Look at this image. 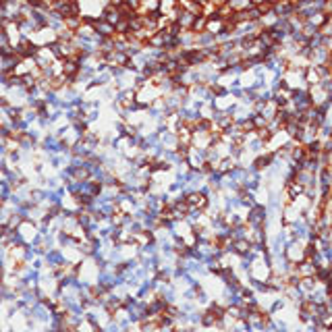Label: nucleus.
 <instances>
[{
  "mask_svg": "<svg viewBox=\"0 0 332 332\" xmlns=\"http://www.w3.org/2000/svg\"><path fill=\"white\" fill-rule=\"evenodd\" d=\"M124 2V0H108V4H112V6H120Z\"/></svg>",
  "mask_w": 332,
  "mask_h": 332,
  "instance_id": "nucleus-2",
  "label": "nucleus"
},
{
  "mask_svg": "<svg viewBox=\"0 0 332 332\" xmlns=\"http://www.w3.org/2000/svg\"><path fill=\"white\" fill-rule=\"evenodd\" d=\"M228 4L232 6V10H245L249 6H254L252 0H228Z\"/></svg>",
  "mask_w": 332,
  "mask_h": 332,
  "instance_id": "nucleus-1",
  "label": "nucleus"
}]
</instances>
